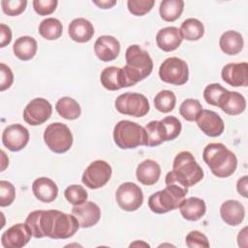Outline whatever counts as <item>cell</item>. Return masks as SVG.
I'll return each instance as SVG.
<instances>
[{"label":"cell","instance_id":"obj_1","mask_svg":"<svg viewBox=\"0 0 248 248\" xmlns=\"http://www.w3.org/2000/svg\"><path fill=\"white\" fill-rule=\"evenodd\" d=\"M25 223L35 238L67 239L78 230L79 223L73 214L59 210H35L28 214Z\"/></svg>","mask_w":248,"mask_h":248},{"label":"cell","instance_id":"obj_2","mask_svg":"<svg viewBox=\"0 0 248 248\" xmlns=\"http://www.w3.org/2000/svg\"><path fill=\"white\" fill-rule=\"evenodd\" d=\"M203 178V170L190 151L179 152L172 164V170L166 175V185L177 184L188 189Z\"/></svg>","mask_w":248,"mask_h":248},{"label":"cell","instance_id":"obj_3","mask_svg":"<svg viewBox=\"0 0 248 248\" xmlns=\"http://www.w3.org/2000/svg\"><path fill=\"white\" fill-rule=\"evenodd\" d=\"M126 65L121 68L123 86H134L147 78L153 70V61L148 52L138 45L128 46L125 53Z\"/></svg>","mask_w":248,"mask_h":248},{"label":"cell","instance_id":"obj_4","mask_svg":"<svg viewBox=\"0 0 248 248\" xmlns=\"http://www.w3.org/2000/svg\"><path fill=\"white\" fill-rule=\"evenodd\" d=\"M202 159L209 167L211 172L219 178L231 176L237 167L235 154L220 142L207 144L203 149Z\"/></svg>","mask_w":248,"mask_h":248},{"label":"cell","instance_id":"obj_5","mask_svg":"<svg viewBox=\"0 0 248 248\" xmlns=\"http://www.w3.org/2000/svg\"><path fill=\"white\" fill-rule=\"evenodd\" d=\"M188 189L177 184H169L165 189L152 194L148 199L150 210L157 214H164L178 208L185 199Z\"/></svg>","mask_w":248,"mask_h":248},{"label":"cell","instance_id":"obj_6","mask_svg":"<svg viewBox=\"0 0 248 248\" xmlns=\"http://www.w3.org/2000/svg\"><path fill=\"white\" fill-rule=\"evenodd\" d=\"M113 140L119 148L133 149L140 145L146 146L147 136L145 129L140 124L130 120H121L114 126Z\"/></svg>","mask_w":248,"mask_h":248},{"label":"cell","instance_id":"obj_7","mask_svg":"<svg viewBox=\"0 0 248 248\" xmlns=\"http://www.w3.org/2000/svg\"><path fill=\"white\" fill-rule=\"evenodd\" d=\"M44 141L52 152L62 154L72 147L73 135L66 124L54 122L46 128Z\"/></svg>","mask_w":248,"mask_h":248},{"label":"cell","instance_id":"obj_8","mask_svg":"<svg viewBox=\"0 0 248 248\" xmlns=\"http://www.w3.org/2000/svg\"><path fill=\"white\" fill-rule=\"evenodd\" d=\"M118 112L134 117H142L149 111L150 106L147 98L136 92H126L119 95L114 103Z\"/></svg>","mask_w":248,"mask_h":248},{"label":"cell","instance_id":"obj_9","mask_svg":"<svg viewBox=\"0 0 248 248\" xmlns=\"http://www.w3.org/2000/svg\"><path fill=\"white\" fill-rule=\"evenodd\" d=\"M159 77L164 82L172 85H183L189 78L188 65L178 57L167 58L159 68Z\"/></svg>","mask_w":248,"mask_h":248},{"label":"cell","instance_id":"obj_10","mask_svg":"<svg viewBox=\"0 0 248 248\" xmlns=\"http://www.w3.org/2000/svg\"><path fill=\"white\" fill-rule=\"evenodd\" d=\"M110 165L104 160H96L90 163L82 173V183L90 189H99L105 186L111 177Z\"/></svg>","mask_w":248,"mask_h":248},{"label":"cell","instance_id":"obj_11","mask_svg":"<svg viewBox=\"0 0 248 248\" xmlns=\"http://www.w3.org/2000/svg\"><path fill=\"white\" fill-rule=\"evenodd\" d=\"M118 206L125 211H136L143 202V194L140 186L133 182L122 183L115 192Z\"/></svg>","mask_w":248,"mask_h":248},{"label":"cell","instance_id":"obj_12","mask_svg":"<svg viewBox=\"0 0 248 248\" xmlns=\"http://www.w3.org/2000/svg\"><path fill=\"white\" fill-rule=\"evenodd\" d=\"M52 106L44 98H35L30 101L23 110L24 121L31 126H38L49 119Z\"/></svg>","mask_w":248,"mask_h":248},{"label":"cell","instance_id":"obj_13","mask_svg":"<svg viewBox=\"0 0 248 248\" xmlns=\"http://www.w3.org/2000/svg\"><path fill=\"white\" fill-rule=\"evenodd\" d=\"M33 236L26 223L13 225L1 235V244L5 248H21L25 246Z\"/></svg>","mask_w":248,"mask_h":248},{"label":"cell","instance_id":"obj_14","mask_svg":"<svg viewBox=\"0 0 248 248\" xmlns=\"http://www.w3.org/2000/svg\"><path fill=\"white\" fill-rule=\"evenodd\" d=\"M29 141V132L21 124H12L6 127L2 134V142L13 152L23 149Z\"/></svg>","mask_w":248,"mask_h":248},{"label":"cell","instance_id":"obj_15","mask_svg":"<svg viewBox=\"0 0 248 248\" xmlns=\"http://www.w3.org/2000/svg\"><path fill=\"white\" fill-rule=\"evenodd\" d=\"M196 121L202 132L208 137H219L223 134L225 129L223 119L217 112L210 109H202Z\"/></svg>","mask_w":248,"mask_h":248},{"label":"cell","instance_id":"obj_16","mask_svg":"<svg viewBox=\"0 0 248 248\" xmlns=\"http://www.w3.org/2000/svg\"><path fill=\"white\" fill-rule=\"evenodd\" d=\"M222 79L231 86H247L248 85V64L229 63L225 65L221 72Z\"/></svg>","mask_w":248,"mask_h":248},{"label":"cell","instance_id":"obj_17","mask_svg":"<svg viewBox=\"0 0 248 248\" xmlns=\"http://www.w3.org/2000/svg\"><path fill=\"white\" fill-rule=\"evenodd\" d=\"M72 214L77 218L81 228H90L96 225L101 218V209L93 202H85L78 205H74Z\"/></svg>","mask_w":248,"mask_h":248},{"label":"cell","instance_id":"obj_18","mask_svg":"<svg viewBox=\"0 0 248 248\" xmlns=\"http://www.w3.org/2000/svg\"><path fill=\"white\" fill-rule=\"evenodd\" d=\"M94 51L96 56L104 62L114 60L120 52V44L113 36H100L94 44Z\"/></svg>","mask_w":248,"mask_h":248},{"label":"cell","instance_id":"obj_19","mask_svg":"<svg viewBox=\"0 0 248 248\" xmlns=\"http://www.w3.org/2000/svg\"><path fill=\"white\" fill-rule=\"evenodd\" d=\"M180 30L174 26H168L160 29L156 35V43L160 49L170 52L175 50L182 43Z\"/></svg>","mask_w":248,"mask_h":248},{"label":"cell","instance_id":"obj_20","mask_svg":"<svg viewBox=\"0 0 248 248\" xmlns=\"http://www.w3.org/2000/svg\"><path fill=\"white\" fill-rule=\"evenodd\" d=\"M220 215L222 220L230 226H237L244 220L245 208L236 200H228L221 204Z\"/></svg>","mask_w":248,"mask_h":248},{"label":"cell","instance_id":"obj_21","mask_svg":"<svg viewBox=\"0 0 248 248\" xmlns=\"http://www.w3.org/2000/svg\"><path fill=\"white\" fill-rule=\"evenodd\" d=\"M32 191L36 199L43 202H53L58 195L56 183L48 177H39L32 184Z\"/></svg>","mask_w":248,"mask_h":248},{"label":"cell","instance_id":"obj_22","mask_svg":"<svg viewBox=\"0 0 248 248\" xmlns=\"http://www.w3.org/2000/svg\"><path fill=\"white\" fill-rule=\"evenodd\" d=\"M136 175L137 179L141 184L151 186L159 180L161 175V168L156 161L146 159L138 165Z\"/></svg>","mask_w":248,"mask_h":248},{"label":"cell","instance_id":"obj_23","mask_svg":"<svg viewBox=\"0 0 248 248\" xmlns=\"http://www.w3.org/2000/svg\"><path fill=\"white\" fill-rule=\"evenodd\" d=\"M68 34L70 38L77 43H86L92 39L94 27L89 20L83 17L75 18L69 25Z\"/></svg>","mask_w":248,"mask_h":248},{"label":"cell","instance_id":"obj_24","mask_svg":"<svg viewBox=\"0 0 248 248\" xmlns=\"http://www.w3.org/2000/svg\"><path fill=\"white\" fill-rule=\"evenodd\" d=\"M181 215L188 221L200 220L206 211V205L203 200L197 197L184 199L178 206Z\"/></svg>","mask_w":248,"mask_h":248},{"label":"cell","instance_id":"obj_25","mask_svg":"<svg viewBox=\"0 0 248 248\" xmlns=\"http://www.w3.org/2000/svg\"><path fill=\"white\" fill-rule=\"evenodd\" d=\"M219 108L229 115H237L245 110L246 101L240 93L228 90L220 102Z\"/></svg>","mask_w":248,"mask_h":248},{"label":"cell","instance_id":"obj_26","mask_svg":"<svg viewBox=\"0 0 248 248\" xmlns=\"http://www.w3.org/2000/svg\"><path fill=\"white\" fill-rule=\"evenodd\" d=\"M244 41L240 33L234 30H229L222 34L219 40L221 50L228 55H235L243 48Z\"/></svg>","mask_w":248,"mask_h":248},{"label":"cell","instance_id":"obj_27","mask_svg":"<svg viewBox=\"0 0 248 248\" xmlns=\"http://www.w3.org/2000/svg\"><path fill=\"white\" fill-rule=\"evenodd\" d=\"M37 41L30 36H22L17 38L15 41L13 46L15 55L22 61H28L32 59L37 52Z\"/></svg>","mask_w":248,"mask_h":248},{"label":"cell","instance_id":"obj_28","mask_svg":"<svg viewBox=\"0 0 248 248\" xmlns=\"http://www.w3.org/2000/svg\"><path fill=\"white\" fill-rule=\"evenodd\" d=\"M100 80L102 85L109 91H115L124 88L121 68L119 67L109 66L105 68L101 73Z\"/></svg>","mask_w":248,"mask_h":248},{"label":"cell","instance_id":"obj_29","mask_svg":"<svg viewBox=\"0 0 248 248\" xmlns=\"http://www.w3.org/2000/svg\"><path fill=\"white\" fill-rule=\"evenodd\" d=\"M55 109L61 117L67 120L78 119L81 114L79 104L73 98L67 96L60 98L56 102Z\"/></svg>","mask_w":248,"mask_h":248},{"label":"cell","instance_id":"obj_30","mask_svg":"<svg viewBox=\"0 0 248 248\" xmlns=\"http://www.w3.org/2000/svg\"><path fill=\"white\" fill-rule=\"evenodd\" d=\"M183 9L184 2L182 0H163L160 3L159 13L163 20L172 22L180 17Z\"/></svg>","mask_w":248,"mask_h":248},{"label":"cell","instance_id":"obj_31","mask_svg":"<svg viewBox=\"0 0 248 248\" xmlns=\"http://www.w3.org/2000/svg\"><path fill=\"white\" fill-rule=\"evenodd\" d=\"M180 33L182 38L187 41H197L204 34L203 24L197 18H187L180 26Z\"/></svg>","mask_w":248,"mask_h":248},{"label":"cell","instance_id":"obj_32","mask_svg":"<svg viewBox=\"0 0 248 248\" xmlns=\"http://www.w3.org/2000/svg\"><path fill=\"white\" fill-rule=\"evenodd\" d=\"M63 32V26L59 19L54 17H47L44 19L39 25V33L46 40L52 41L60 38Z\"/></svg>","mask_w":248,"mask_h":248},{"label":"cell","instance_id":"obj_33","mask_svg":"<svg viewBox=\"0 0 248 248\" xmlns=\"http://www.w3.org/2000/svg\"><path fill=\"white\" fill-rule=\"evenodd\" d=\"M164 141L175 140L182 129L181 122L175 116H167L159 121Z\"/></svg>","mask_w":248,"mask_h":248},{"label":"cell","instance_id":"obj_34","mask_svg":"<svg viewBox=\"0 0 248 248\" xmlns=\"http://www.w3.org/2000/svg\"><path fill=\"white\" fill-rule=\"evenodd\" d=\"M154 107L163 113L171 111L176 104V97L170 90H162L154 98Z\"/></svg>","mask_w":248,"mask_h":248},{"label":"cell","instance_id":"obj_35","mask_svg":"<svg viewBox=\"0 0 248 248\" xmlns=\"http://www.w3.org/2000/svg\"><path fill=\"white\" fill-rule=\"evenodd\" d=\"M202 110V106L197 99H186L179 108L180 115L187 121H196Z\"/></svg>","mask_w":248,"mask_h":248},{"label":"cell","instance_id":"obj_36","mask_svg":"<svg viewBox=\"0 0 248 248\" xmlns=\"http://www.w3.org/2000/svg\"><path fill=\"white\" fill-rule=\"evenodd\" d=\"M228 92L226 88H224L219 83H211L208 84L203 90V98L205 102L209 105L219 107L220 102L222 101L224 95Z\"/></svg>","mask_w":248,"mask_h":248},{"label":"cell","instance_id":"obj_37","mask_svg":"<svg viewBox=\"0 0 248 248\" xmlns=\"http://www.w3.org/2000/svg\"><path fill=\"white\" fill-rule=\"evenodd\" d=\"M66 200L73 205H78L87 201L88 194L83 186L80 185H70L64 191Z\"/></svg>","mask_w":248,"mask_h":248},{"label":"cell","instance_id":"obj_38","mask_svg":"<svg viewBox=\"0 0 248 248\" xmlns=\"http://www.w3.org/2000/svg\"><path fill=\"white\" fill-rule=\"evenodd\" d=\"M144 129L147 136L146 146H149V147L158 146L164 141L159 121L157 120L150 121L148 124H146Z\"/></svg>","mask_w":248,"mask_h":248},{"label":"cell","instance_id":"obj_39","mask_svg":"<svg viewBox=\"0 0 248 248\" xmlns=\"http://www.w3.org/2000/svg\"><path fill=\"white\" fill-rule=\"evenodd\" d=\"M154 4L155 2L153 0H129L127 2V7L132 15L141 16L149 13Z\"/></svg>","mask_w":248,"mask_h":248},{"label":"cell","instance_id":"obj_40","mask_svg":"<svg viewBox=\"0 0 248 248\" xmlns=\"http://www.w3.org/2000/svg\"><path fill=\"white\" fill-rule=\"evenodd\" d=\"M16 198L15 186L6 180L0 181V206L11 205Z\"/></svg>","mask_w":248,"mask_h":248},{"label":"cell","instance_id":"obj_41","mask_svg":"<svg viewBox=\"0 0 248 248\" xmlns=\"http://www.w3.org/2000/svg\"><path fill=\"white\" fill-rule=\"evenodd\" d=\"M1 6L3 12L11 16H18L24 12L27 6L25 0H2Z\"/></svg>","mask_w":248,"mask_h":248},{"label":"cell","instance_id":"obj_42","mask_svg":"<svg viewBox=\"0 0 248 248\" xmlns=\"http://www.w3.org/2000/svg\"><path fill=\"white\" fill-rule=\"evenodd\" d=\"M186 245L189 248H207L209 247V241L207 237L199 231H191L185 239Z\"/></svg>","mask_w":248,"mask_h":248},{"label":"cell","instance_id":"obj_43","mask_svg":"<svg viewBox=\"0 0 248 248\" xmlns=\"http://www.w3.org/2000/svg\"><path fill=\"white\" fill-rule=\"evenodd\" d=\"M57 4L56 0H34L33 8L39 16H47L55 11Z\"/></svg>","mask_w":248,"mask_h":248},{"label":"cell","instance_id":"obj_44","mask_svg":"<svg viewBox=\"0 0 248 248\" xmlns=\"http://www.w3.org/2000/svg\"><path fill=\"white\" fill-rule=\"evenodd\" d=\"M0 91H5L6 89L10 88L14 82V74L9 66L4 63L0 64Z\"/></svg>","mask_w":248,"mask_h":248},{"label":"cell","instance_id":"obj_45","mask_svg":"<svg viewBox=\"0 0 248 248\" xmlns=\"http://www.w3.org/2000/svg\"><path fill=\"white\" fill-rule=\"evenodd\" d=\"M12 40V30L11 28L4 24H0V47H4L11 43Z\"/></svg>","mask_w":248,"mask_h":248},{"label":"cell","instance_id":"obj_46","mask_svg":"<svg viewBox=\"0 0 248 248\" xmlns=\"http://www.w3.org/2000/svg\"><path fill=\"white\" fill-rule=\"evenodd\" d=\"M247 185H248V176L247 175H244L237 180L236 190L244 198H247V196H248Z\"/></svg>","mask_w":248,"mask_h":248},{"label":"cell","instance_id":"obj_47","mask_svg":"<svg viewBox=\"0 0 248 248\" xmlns=\"http://www.w3.org/2000/svg\"><path fill=\"white\" fill-rule=\"evenodd\" d=\"M237 244L239 247L247 246V227H244L237 235Z\"/></svg>","mask_w":248,"mask_h":248},{"label":"cell","instance_id":"obj_48","mask_svg":"<svg viewBox=\"0 0 248 248\" xmlns=\"http://www.w3.org/2000/svg\"><path fill=\"white\" fill-rule=\"evenodd\" d=\"M93 3L101 9H110L116 4V1L115 0H104V1H93Z\"/></svg>","mask_w":248,"mask_h":248},{"label":"cell","instance_id":"obj_49","mask_svg":"<svg viewBox=\"0 0 248 248\" xmlns=\"http://www.w3.org/2000/svg\"><path fill=\"white\" fill-rule=\"evenodd\" d=\"M1 155H2V168H1V171H3L6 167L8 166L9 164V159H7V156L5 154V152L3 150H1Z\"/></svg>","mask_w":248,"mask_h":248},{"label":"cell","instance_id":"obj_50","mask_svg":"<svg viewBox=\"0 0 248 248\" xmlns=\"http://www.w3.org/2000/svg\"><path fill=\"white\" fill-rule=\"evenodd\" d=\"M136 245H142V246H146V247H149V244H147V243H144V242H139V241H136V242H134V243H131L130 244V246H136Z\"/></svg>","mask_w":248,"mask_h":248}]
</instances>
